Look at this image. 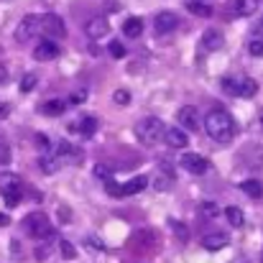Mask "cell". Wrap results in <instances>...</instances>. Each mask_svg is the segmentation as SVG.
I'll use <instances>...</instances> for the list:
<instances>
[{"label": "cell", "mask_w": 263, "mask_h": 263, "mask_svg": "<svg viewBox=\"0 0 263 263\" xmlns=\"http://www.w3.org/2000/svg\"><path fill=\"white\" fill-rule=\"evenodd\" d=\"M80 133H82V138H92L95 136V130H97V120L92 118V115H85L82 120H80Z\"/></svg>", "instance_id": "21"}, {"label": "cell", "mask_w": 263, "mask_h": 263, "mask_svg": "<svg viewBox=\"0 0 263 263\" xmlns=\"http://www.w3.org/2000/svg\"><path fill=\"white\" fill-rule=\"evenodd\" d=\"M39 166L44 169V174H54V172H59V166H62V159H57V156H41Z\"/></svg>", "instance_id": "22"}, {"label": "cell", "mask_w": 263, "mask_h": 263, "mask_svg": "<svg viewBox=\"0 0 263 263\" xmlns=\"http://www.w3.org/2000/svg\"><path fill=\"white\" fill-rule=\"evenodd\" d=\"M225 217H228V222H230L233 228H240V225H243V220H246L240 207H228V210H225Z\"/></svg>", "instance_id": "23"}, {"label": "cell", "mask_w": 263, "mask_h": 263, "mask_svg": "<svg viewBox=\"0 0 263 263\" xmlns=\"http://www.w3.org/2000/svg\"><path fill=\"white\" fill-rule=\"evenodd\" d=\"M36 258H39V261L49 258V246H44V248H36Z\"/></svg>", "instance_id": "39"}, {"label": "cell", "mask_w": 263, "mask_h": 263, "mask_svg": "<svg viewBox=\"0 0 263 263\" xmlns=\"http://www.w3.org/2000/svg\"><path fill=\"white\" fill-rule=\"evenodd\" d=\"M0 192L5 194V199H21V179L10 172L0 174Z\"/></svg>", "instance_id": "9"}, {"label": "cell", "mask_w": 263, "mask_h": 263, "mask_svg": "<svg viewBox=\"0 0 263 263\" xmlns=\"http://www.w3.org/2000/svg\"><path fill=\"white\" fill-rule=\"evenodd\" d=\"M186 10L189 13H194V15H202V18H207V15H212V8L207 5V3H186Z\"/></svg>", "instance_id": "24"}, {"label": "cell", "mask_w": 263, "mask_h": 263, "mask_svg": "<svg viewBox=\"0 0 263 263\" xmlns=\"http://www.w3.org/2000/svg\"><path fill=\"white\" fill-rule=\"evenodd\" d=\"M21 92H31V89L36 87V74H23V80H21Z\"/></svg>", "instance_id": "29"}, {"label": "cell", "mask_w": 263, "mask_h": 263, "mask_svg": "<svg viewBox=\"0 0 263 263\" xmlns=\"http://www.w3.org/2000/svg\"><path fill=\"white\" fill-rule=\"evenodd\" d=\"M85 100H87V87L85 89H74V92L69 95V102H72V105H82Z\"/></svg>", "instance_id": "31"}, {"label": "cell", "mask_w": 263, "mask_h": 263, "mask_svg": "<svg viewBox=\"0 0 263 263\" xmlns=\"http://www.w3.org/2000/svg\"><path fill=\"white\" fill-rule=\"evenodd\" d=\"M164 141H166V146H172V148H186V143H189L186 130H181V128H166Z\"/></svg>", "instance_id": "13"}, {"label": "cell", "mask_w": 263, "mask_h": 263, "mask_svg": "<svg viewBox=\"0 0 263 263\" xmlns=\"http://www.w3.org/2000/svg\"><path fill=\"white\" fill-rule=\"evenodd\" d=\"M87 246L89 248H95V251H105V243H102L100 238H95V235H89L87 238Z\"/></svg>", "instance_id": "35"}, {"label": "cell", "mask_w": 263, "mask_h": 263, "mask_svg": "<svg viewBox=\"0 0 263 263\" xmlns=\"http://www.w3.org/2000/svg\"><path fill=\"white\" fill-rule=\"evenodd\" d=\"M225 246H228V235H222V233H210V235L202 238V248L204 251H220Z\"/></svg>", "instance_id": "15"}, {"label": "cell", "mask_w": 263, "mask_h": 263, "mask_svg": "<svg viewBox=\"0 0 263 263\" xmlns=\"http://www.w3.org/2000/svg\"><path fill=\"white\" fill-rule=\"evenodd\" d=\"M8 225H10V217L0 212V228H8Z\"/></svg>", "instance_id": "41"}, {"label": "cell", "mask_w": 263, "mask_h": 263, "mask_svg": "<svg viewBox=\"0 0 263 263\" xmlns=\"http://www.w3.org/2000/svg\"><path fill=\"white\" fill-rule=\"evenodd\" d=\"M258 5H261V0H233V10H235V15H243V18L253 15V13L258 10Z\"/></svg>", "instance_id": "16"}, {"label": "cell", "mask_w": 263, "mask_h": 263, "mask_svg": "<svg viewBox=\"0 0 263 263\" xmlns=\"http://www.w3.org/2000/svg\"><path fill=\"white\" fill-rule=\"evenodd\" d=\"M95 174L100 176L102 181H107V179H112V172H110L107 166H102V164H100V166H95Z\"/></svg>", "instance_id": "34"}, {"label": "cell", "mask_w": 263, "mask_h": 263, "mask_svg": "<svg viewBox=\"0 0 263 263\" xmlns=\"http://www.w3.org/2000/svg\"><path fill=\"white\" fill-rule=\"evenodd\" d=\"M123 33L128 36V39H138L141 33H143V21L141 18H125V23H123Z\"/></svg>", "instance_id": "17"}, {"label": "cell", "mask_w": 263, "mask_h": 263, "mask_svg": "<svg viewBox=\"0 0 263 263\" xmlns=\"http://www.w3.org/2000/svg\"><path fill=\"white\" fill-rule=\"evenodd\" d=\"M59 248H62V256H64L67 261H72V258L77 256V251H74V246H72L69 240H62V246H59Z\"/></svg>", "instance_id": "30"}, {"label": "cell", "mask_w": 263, "mask_h": 263, "mask_svg": "<svg viewBox=\"0 0 263 263\" xmlns=\"http://www.w3.org/2000/svg\"><path fill=\"white\" fill-rule=\"evenodd\" d=\"M169 225H172V230L176 233V238H179V240H186V238H189V228H186V225H181L179 220L172 217V220H169Z\"/></svg>", "instance_id": "27"}, {"label": "cell", "mask_w": 263, "mask_h": 263, "mask_svg": "<svg viewBox=\"0 0 263 263\" xmlns=\"http://www.w3.org/2000/svg\"><path fill=\"white\" fill-rule=\"evenodd\" d=\"M36 146L46 151V148L51 146V141H49V136H44V133H39V136H36Z\"/></svg>", "instance_id": "36"}, {"label": "cell", "mask_w": 263, "mask_h": 263, "mask_svg": "<svg viewBox=\"0 0 263 263\" xmlns=\"http://www.w3.org/2000/svg\"><path fill=\"white\" fill-rule=\"evenodd\" d=\"M222 44H225V39H222V33H220L217 28L204 31V36H202V46H204L207 51H217Z\"/></svg>", "instance_id": "14"}, {"label": "cell", "mask_w": 263, "mask_h": 263, "mask_svg": "<svg viewBox=\"0 0 263 263\" xmlns=\"http://www.w3.org/2000/svg\"><path fill=\"white\" fill-rule=\"evenodd\" d=\"M13 161V151H10V146H8V141L0 136V164L5 166V164H10Z\"/></svg>", "instance_id": "25"}, {"label": "cell", "mask_w": 263, "mask_h": 263, "mask_svg": "<svg viewBox=\"0 0 263 263\" xmlns=\"http://www.w3.org/2000/svg\"><path fill=\"white\" fill-rule=\"evenodd\" d=\"M146 186H148V179H146V176H133L130 181L123 184V197H125V194H138V192H143Z\"/></svg>", "instance_id": "18"}, {"label": "cell", "mask_w": 263, "mask_h": 263, "mask_svg": "<svg viewBox=\"0 0 263 263\" xmlns=\"http://www.w3.org/2000/svg\"><path fill=\"white\" fill-rule=\"evenodd\" d=\"M176 120L181 125V130H197L202 123H199V112L194 105H184L179 112H176Z\"/></svg>", "instance_id": "7"}, {"label": "cell", "mask_w": 263, "mask_h": 263, "mask_svg": "<svg viewBox=\"0 0 263 263\" xmlns=\"http://www.w3.org/2000/svg\"><path fill=\"white\" fill-rule=\"evenodd\" d=\"M199 210H202V215H207V217H212V215H217V207H215L212 202H204V204H202Z\"/></svg>", "instance_id": "37"}, {"label": "cell", "mask_w": 263, "mask_h": 263, "mask_svg": "<svg viewBox=\"0 0 263 263\" xmlns=\"http://www.w3.org/2000/svg\"><path fill=\"white\" fill-rule=\"evenodd\" d=\"M59 217H62V222H72V210L69 207H59Z\"/></svg>", "instance_id": "38"}, {"label": "cell", "mask_w": 263, "mask_h": 263, "mask_svg": "<svg viewBox=\"0 0 263 263\" xmlns=\"http://www.w3.org/2000/svg\"><path fill=\"white\" fill-rule=\"evenodd\" d=\"M39 31H41V18L31 13V15H26V18L18 23V28H15V41L26 44V41H31Z\"/></svg>", "instance_id": "5"}, {"label": "cell", "mask_w": 263, "mask_h": 263, "mask_svg": "<svg viewBox=\"0 0 263 263\" xmlns=\"http://www.w3.org/2000/svg\"><path fill=\"white\" fill-rule=\"evenodd\" d=\"M107 51L112 54V59H123V57H125V46H123L118 39H112V41L107 44Z\"/></svg>", "instance_id": "26"}, {"label": "cell", "mask_w": 263, "mask_h": 263, "mask_svg": "<svg viewBox=\"0 0 263 263\" xmlns=\"http://www.w3.org/2000/svg\"><path fill=\"white\" fill-rule=\"evenodd\" d=\"M204 128H207V136L215 138L217 143H228V141H233V136H235V120H233V115H230L228 110H222V107H215V110L207 112Z\"/></svg>", "instance_id": "1"}, {"label": "cell", "mask_w": 263, "mask_h": 263, "mask_svg": "<svg viewBox=\"0 0 263 263\" xmlns=\"http://www.w3.org/2000/svg\"><path fill=\"white\" fill-rule=\"evenodd\" d=\"M112 102L115 105H130V92L128 89H115L112 92Z\"/></svg>", "instance_id": "28"}, {"label": "cell", "mask_w": 263, "mask_h": 263, "mask_svg": "<svg viewBox=\"0 0 263 263\" xmlns=\"http://www.w3.org/2000/svg\"><path fill=\"white\" fill-rule=\"evenodd\" d=\"M105 189H107L112 197H123V186H118L112 179H107V181H105Z\"/></svg>", "instance_id": "32"}, {"label": "cell", "mask_w": 263, "mask_h": 263, "mask_svg": "<svg viewBox=\"0 0 263 263\" xmlns=\"http://www.w3.org/2000/svg\"><path fill=\"white\" fill-rule=\"evenodd\" d=\"M222 89L233 97H253L258 92V85L248 77H225L222 80Z\"/></svg>", "instance_id": "4"}, {"label": "cell", "mask_w": 263, "mask_h": 263, "mask_svg": "<svg viewBox=\"0 0 263 263\" xmlns=\"http://www.w3.org/2000/svg\"><path fill=\"white\" fill-rule=\"evenodd\" d=\"M261 26H263V21H261Z\"/></svg>", "instance_id": "43"}, {"label": "cell", "mask_w": 263, "mask_h": 263, "mask_svg": "<svg viewBox=\"0 0 263 263\" xmlns=\"http://www.w3.org/2000/svg\"><path fill=\"white\" fill-rule=\"evenodd\" d=\"M59 54H62L59 44H54V41H41V44L36 46V51H33V59H39V62H51V59H57Z\"/></svg>", "instance_id": "12"}, {"label": "cell", "mask_w": 263, "mask_h": 263, "mask_svg": "<svg viewBox=\"0 0 263 263\" xmlns=\"http://www.w3.org/2000/svg\"><path fill=\"white\" fill-rule=\"evenodd\" d=\"M240 189H243L251 199H261L263 197V181H258V179H246V181L240 184Z\"/></svg>", "instance_id": "19"}, {"label": "cell", "mask_w": 263, "mask_h": 263, "mask_svg": "<svg viewBox=\"0 0 263 263\" xmlns=\"http://www.w3.org/2000/svg\"><path fill=\"white\" fill-rule=\"evenodd\" d=\"M41 31L46 36H54V39H64L67 36V26H64L62 15H57V13H46L41 18Z\"/></svg>", "instance_id": "6"}, {"label": "cell", "mask_w": 263, "mask_h": 263, "mask_svg": "<svg viewBox=\"0 0 263 263\" xmlns=\"http://www.w3.org/2000/svg\"><path fill=\"white\" fill-rule=\"evenodd\" d=\"M248 51H251V57H263V41H251L248 44Z\"/></svg>", "instance_id": "33"}, {"label": "cell", "mask_w": 263, "mask_h": 263, "mask_svg": "<svg viewBox=\"0 0 263 263\" xmlns=\"http://www.w3.org/2000/svg\"><path fill=\"white\" fill-rule=\"evenodd\" d=\"M8 115H10V105H5V102H3V105H0V120H5Z\"/></svg>", "instance_id": "40"}, {"label": "cell", "mask_w": 263, "mask_h": 263, "mask_svg": "<svg viewBox=\"0 0 263 263\" xmlns=\"http://www.w3.org/2000/svg\"><path fill=\"white\" fill-rule=\"evenodd\" d=\"M5 82H8V74H5V69L0 67V85H5Z\"/></svg>", "instance_id": "42"}, {"label": "cell", "mask_w": 263, "mask_h": 263, "mask_svg": "<svg viewBox=\"0 0 263 263\" xmlns=\"http://www.w3.org/2000/svg\"><path fill=\"white\" fill-rule=\"evenodd\" d=\"M85 33H87L89 39H105V36L110 33V23H107V18H105V15H95V18H89L87 23H85Z\"/></svg>", "instance_id": "10"}, {"label": "cell", "mask_w": 263, "mask_h": 263, "mask_svg": "<svg viewBox=\"0 0 263 263\" xmlns=\"http://www.w3.org/2000/svg\"><path fill=\"white\" fill-rule=\"evenodd\" d=\"M179 166H181L184 172H189V174H204V172H207V159H202L199 154L186 151V154L179 159Z\"/></svg>", "instance_id": "8"}, {"label": "cell", "mask_w": 263, "mask_h": 263, "mask_svg": "<svg viewBox=\"0 0 263 263\" xmlns=\"http://www.w3.org/2000/svg\"><path fill=\"white\" fill-rule=\"evenodd\" d=\"M23 225H26V233H28L31 238H36V240H44V238H51V235H54L51 222H49V217H46L44 212H31Z\"/></svg>", "instance_id": "3"}, {"label": "cell", "mask_w": 263, "mask_h": 263, "mask_svg": "<svg viewBox=\"0 0 263 263\" xmlns=\"http://www.w3.org/2000/svg\"><path fill=\"white\" fill-rule=\"evenodd\" d=\"M176 26H179V18H176L174 13H169V10L159 13V15H156V21H154V28H156V33H159V36L172 33Z\"/></svg>", "instance_id": "11"}, {"label": "cell", "mask_w": 263, "mask_h": 263, "mask_svg": "<svg viewBox=\"0 0 263 263\" xmlns=\"http://www.w3.org/2000/svg\"><path fill=\"white\" fill-rule=\"evenodd\" d=\"M133 130H136V138H138L141 143H146V146H154V143L164 141V136H166V125H164V120H161V118H154V115L141 118V120L136 123Z\"/></svg>", "instance_id": "2"}, {"label": "cell", "mask_w": 263, "mask_h": 263, "mask_svg": "<svg viewBox=\"0 0 263 263\" xmlns=\"http://www.w3.org/2000/svg\"><path fill=\"white\" fill-rule=\"evenodd\" d=\"M67 100L64 97H57V100H49V102H44V112L46 115H62L64 110H67Z\"/></svg>", "instance_id": "20"}]
</instances>
